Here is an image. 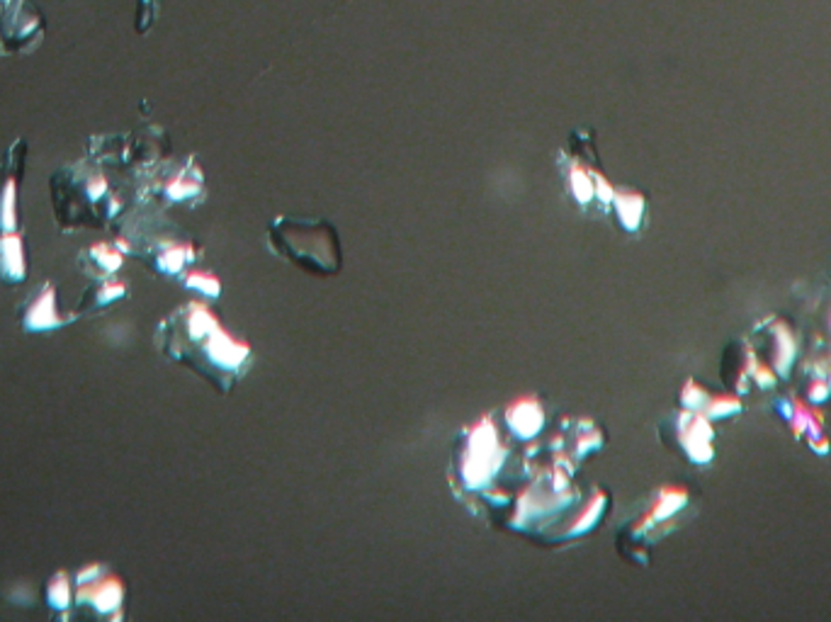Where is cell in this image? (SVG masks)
<instances>
[{
  "instance_id": "6da1fadb",
  "label": "cell",
  "mask_w": 831,
  "mask_h": 622,
  "mask_svg": "<svg viewBox=\"0 0 831 622\" xmlns=\"http://www.w3.org/2000/svg\"><path fill=\"white\" fill-rule=\"evenodd\" d=\"M98 601V613H110L122 601V586L112 579H98V569H95V581H86L81 584V603Z\"/></svg>"
}]
</instances>
